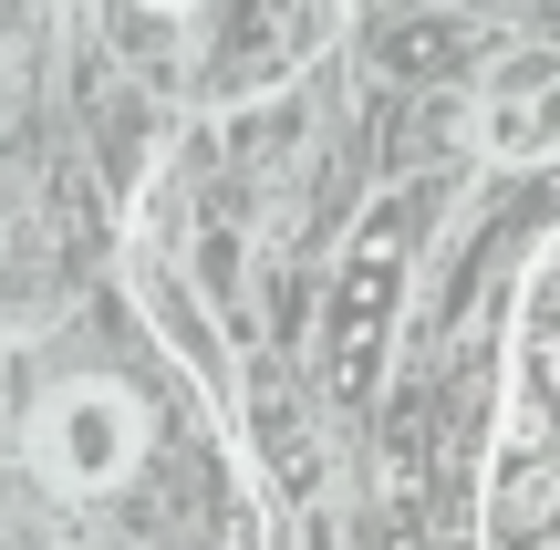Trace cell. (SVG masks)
I'll return each mask as SVG.
<instances>
[{
  "label": "cell",
  "mask_w": 560,
  "mask_h": 550,
  "mask_svg": "<svg viewBox=\"0 0 560 550\" xmlns=\"http://www.w3.org/2000/svg\"><path fill=\"white\" fill-rule=\"evenodd\" d=\"M32 457H42L52 489L94 499V489H115V478L145 457V406L125 385H62L52 406H42V426H32Z\"/></svg>",
  "instance_id": "6da1fadb"
},
{
  "label": "cell",
  "mask_w": 560,
  "mask_h": 550,
  "mask_svg": "<svg viewBox=\"0 0 560 550\" xmlns=\"http://www.w3.org/2000/svg\"><path fill=\"white\" fill-rule=\"evenodd\" d=\"M405 219L416 208L384 198L374 219H363L353 260H342V291H332V353H342V385H363L384 353V323H395V291H405Z\"/></svg>",
  "instance_id": "7a4b0ae2"
},
{
  "label": "cell",
  "mask_w": 560,
  "mask_h": 550,
  "mask_svg": "<svg viewBox=\"0 0 560 550\" xmlns=\"http://www.w3.org/2000/svg\"><path fill=\"white\" fill-rule=\"evenodd\" d=\"M478 136H488V156H509V166L560 156V52H509L499 73H488Z\"/></svg>",
  "instance_id": "3957f363"
},
{
  "label": "cell",
  "mask_w": 560,
  "mask_h": 550,
  "mask_svg": "<svg viewBox=\"0 0 560 550\" xmlns=\"http://www.w3.org/2000/svg\"><path fill=\"white\" fill-rule=\"evenodd\" d=\"M145 11H187V0H145Z\"/></svg>",
  "instance_id": "277c9868"
}]
</instances>
